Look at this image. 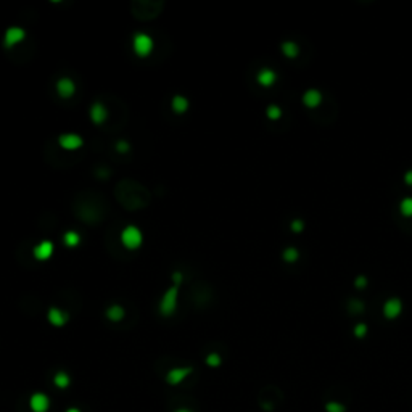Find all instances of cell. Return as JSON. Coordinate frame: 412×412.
Segmentation results:
<instances>
[{
    "mask_svg": "<svg viewBox=\"0 0 412 412\" xmlns=\"http://www.w3.org/2000/svg\"><path fill=\"white\" fill-rule=\"evenodd\" d=\"M179 287L177 283H172V287L167 288L165 297L160 301V314L165 317L172 316L177 309V298H179Z\"/></svg>",
    "mask_w": 412,
    "mask_h": 412,
    "instance_id": "obj_1",
    "label": "cell"
},
{
    "mask_svg": "<svg viewBox=\"0 0 412 412\" xmlns=\"http://www.w3.org/2000/svg\"><path fill=\"white\" fill-rule=\"evenodd\" d=\"M143 242V235L138 227L136 225H127V227L121 232V243L127 248V249H137L142 245Z\"/></svg>",
    "mask_w": 412,
    "mask_h": 412,
    "instance_id": "obj_2",
    "label": "cell"
},
{
    "mask_svg": "<svg viewBox=\"0 0 412 412\" xmlns=\"http://www.w3.org/2000/svg\"><path fill=\"white\" fill-rule=\"evenodd\" d=\"M132 49H134L137 56H140V58L148 56L153 50L152 36H148V34H145V32H137L134 39H132Z\"/></svg>",
    "mask_w": 412,
    "mask_h": 412,
    "instance_id": "obj_3",
    "label": "cell"
},
{
    "mask_svg": "<svg viewBox=\"0 0 412 412\" xmlns=\"http://www.w3.org/2000/svg\"><path fill=\"white\" fill-rule=\"evenodd\" d=\"M26 37V31L20 26H11L8 27L7 31H5V36H3V47L11 49L13 45L23 42Z\"/></svg>",
    "mask_w": 412,
    "mask_h": 412,
    "instance_id": "obj_4",
    "label": "cell"
},
{
    "mask_svg": "<svg viewBox=\"0 0 412 412\" xmlns=\"http://www.w3.org/2000/svg\"><path fill=\"white\" fill-rule=\"evenodd\" d=\"M29 408L32 412H47L50 409V399L44 393H34L29 398Z\"/></svg>",
    "mask_w": 412,
    "mask_h": 412,
    "instance_id": "obj_5",
    "label": "cell"
},
{
    "mask_svg": "<svg viewBox=\"0 0 412 412\" xmlns=\"http://www.w3.org/2000/svg\"><path fill=\"white\" fill-rule=\"evenodd\" d=\"M192 367H174L171 369L166 375V382L169 385H179L187 379V377L192 374Z\"/></svg>",
    "mask_w": 412,
    "mask_h": 412,
    "instance_id": "obj_6",
    "label": "cell"
},
{
    "mask_svg": "<svg viewBox=\"0 0 412 412\" xmlns=\"http://www.w3.org/2000/svg\"><path fill=\"white\" fill-rule=\"evenodd\" d=\"M403 312V303L399 298H390L384 303V316L386 319H396Z\"/></svg>",
    "mask_w": 412,
    "mask_h": 412,
    "instance_id": "obj_7",
    "label": "cell"
},
{
    "mask_svg": "<svg viewBox=\"0 0 412 412\" xmlns=\"http://www.w3.org/2000/svg\"><path fill=\"white\" fill-rule=\"evenodd\" d=\"M56 92L61 98H71L74 94H76V84H74L73 79L61 78L56 82Z\"/></svg>",
    "mask_w": 412,
    "mask_h": 412,
    "instance_id": "obj_8",
    "label": "cell"
},
{
    "mask_svg": "<svg viewBox=\"0 0 412 412\" xmlns=\"http://www.w3.org/2000/svg\"><path fill=\"white\" fill-rule=\"evenodd\" d=\"M58 143H60V147L65 150H78L84 145L82 138H81L78 134H63L58 137Z\"/></svg>",
    "mask_w": 412,
    "mask_h": 412,
    "instance_id": "obj_9",
    "label": "cell"
},
{
    "mask_svg": "<svg viewBox=\"0 0 412 412\" xmlns=\"http://www.w3.org/2000/svg\"><path fill=\"white\" fill-rule=\"evenodd\" d=\"M32 253H34V258H36L37 261H47L52 254H54V243H52L50 240L40 242L39 245L32 249Z\"/></svg>",
    "mask_w": 412,
    "mask_h": 412,
    "instance_id": "obj_10",
    "label": "cell"
},
{
    "mask_svg": "<svg viewBox=\"0 0 412 412\" xmlns=\"http://www.w3.org/2000/svg\"><path fill=\"white\" fill-rule=\"evenodd\" d=\"M47 317H49V322L52 324V326H55V327H63L68 322V319H69L66 312L61 311V309H58V307H50Z\"/></svg>",
    "mask_w": 412,
    "mask_h": 412,
    "instance_id": "obj_11",
    "label": "cell"
},
{
    "mask_svg": "<svg viewBox=\"0 0 412 412\" xmlns=\"http://www.w3.org/2000/svg\"><path fill=\"white\" fill-rule=\"evenodd\" d=\"M107 108L102 105L100 102H95L94 105H92L90 108V119L94 121L95 124H102V123H105L107 121Z\"/></svg>",
    "mask_w": 412,
    "mask_h": 412,
    "instance_id": "obj_12",
    "label": "cell"
},
{
    "mask_svg": "<svg viewBox=\"0 0 412 412\" xmlns=\"http://www.w3.org/2000/svg\"><path fill=\"white\" fill-rule=\"evenodd\" d=\"M322 102V94L316 89H309L304 92L303 95V103L307 108H316L319 107V103Z\"/></svg>",
    "mask_w": 412,
    "mask_h": 412,
    "instance_id": "obj_13",
    "label": "cell"
},
{
    "mask_svg": "<svg viewBox=\"0 0 412 412\" xmlns=\"http://www.w3.org/2000/svg\"><path fill=\"white\" fill-rule=\"evenodd\" d=\"M258 82L263 85V87H269V85H272L275 82V79H277V76H275V73L272 71V69H269V68H264V69H261V71L258 73Z\"/></svg>",
    "mask_w": 412,
    "mask_h": 412,
    "instance_id": "obj_14",
    "label": "cell"
},
{
    "mask_svg": "<svg viewBox=\"0 0 412 412\" xmlns=\"http://www.w3.org/2000/svg\"><path fill=\"white\" fill-rule=\"evenodd\" d=\"M124 316H126V311L123 309V306H119V304H113L107 309V317L113 322L123 321Z\"/></svg>",
    "mask_w": 412,
    "mask_h": 412,
    "instance_id": "obj_15",
    "label": "cell"
},
{
    "mask_svg": "<svg viewBox=\"0 0 412 412\" xmlns=\"http://www.w3.org/2000/svg\"><path fill=\"white\" fill-rule=\"evenodd\" d=\"M171 107H172V110L176 113L182 114V113H185L189 110V100L185 97H182V95H176V97L172 98Z\"/></svg>",
    "mask_w": 412,
    "mask_h": 412,
    "instance_id": "obj_16",
    "label": "cell"
},
{
    "mask_svg": "<svg viewBox=\"0 0 412 412\" xmlns=\"http://www.w3.org/2000/svg\"><path fill=\"white\" fill-rule=\"evenodd\" d=\"M54 384L56 388H60V390H65V388L69 386V384H71V379H69V375L66 372H56L55 377H54Z\"/></svg>",
    "mask_w": 412,
    "mask_h": 412,
    "instance_id": "obj_17",
    "label": "cell"
},
{
    "mask_svg": "<svg viewBox=\"0 0 412 412\" xmlns=\"http://www.w3.org/2000/svg\"><path fill=\"white\" fill-rule=\"evenodd\" d=\"M63 242H65V245L66 247H78L79 243H81V235L78 234V232H74V230H68L65 235H63Z\"/></svg>",
    "mask_w": 412,
    "mask_h": 412,
    "instance_id": "obj_18",
    "label": "cell"
},
{
    "mask_svg": "<svg viewBox=\"0 0 412 412\" xmlns=\"http://www.w3.org/2000/svg\"><path fill=\"white\" fill-rule=\"evenodd\" d=\"M282 52H283V55L288 56V58H295L298 55V45L295 44V42H283L282 44Z\"/></svg>",
    "mask_w": 412,
    "mask_h": 412,
    "instance_id": "obj_19",
    "label": "cell"
},
{
    "mask_svg": "<svg viewBox=\"0 0 412 412\" xmlns=\"http://www.w3.org/2000/svg\"><path fill=\"white\" fill-rule=\"evenodd\" d=\"M282 258H283V261H287V263H295V261L300 258V251H298L297 248L288 247V248L283 249Z\"/></svg>",
    "mask_w": 412,
    "mask_h": 412,
    "instance_id": "obj_20",
    "label": "cell"
},
{
    "mask_svg": "<svg viewBox=\"0 0 412 412\" xmlns=\"http://www.w3.org/2000/svg\"><path fill=\"white\" fill-rule=\"evenodd\" d=\"M399 211H401L403 216L412 218V196L401 200V203H399Z\"/></svg>",
    "mask_w": 412,
    "mask_h": 412,
    "instance_id": "obj_21",
    "label": "cell"
},
{
    "mask_svg": "<svg viewBox=\"0 0 412 412\" xmlns=\"http://www.w3.org/2000/svg\"><path fill=\"white\" fill-rule=\"evenodd\" d=\"M324 409L326 412H346V406L340 401H327Z\"/></svg>",
    "mask_w": 412,
    "mask_h": 412,
    "instance_id": "obj_22",
    "label": "cell"
},
{
    "mask_svg": "<svg viewBox=\"0 0 412 412\" xmlns=\"http://www.w3.org/2000/svg\"><path fill=\"white\" fill-rule=\"evenodd\" d=\"M220 362H222V359H220L218 353H211V355H208V357H206V364L210 365V367H219Z\"/></svg>",
    "mask_w": 412,
    "mask_h": 412,
    "instance_id": "obj_23",
    "label": "cell"
},
{
    "mask_svg": "<svg viewBox=\"0 0 412 412\" xmlns=\"http://www.w3.org/2000/svg\"><path fill=\"white\" fill-rule=\"evenodd\" d=\"M282 116V110L278 108L277 105H271V107H268V118L269 119H278Z\"/></svg>",
    "mask_w": 412,
    "mask_h": 412,
    "instance_id": "obj_24",
    "label": "cell"
},
{
    "mask_svg": "<svg viewBox=\"0 0 412 412\" xmlns=\"http://www.w3.org/2000/svg\"><path fill=\"white\" fill-rule=\"evenodd\" d=\"M355 335L357 336V338H364L365 335H367V326L365 324H357V326L355 327Z\"/></svg>",
    "mask_w": 412,
    "mask_h": 412,
    "instance_id": "obj_25",
    "label": "cell"
},
{
    "mask_svg": "<svg viewBox=\"0 0 412 412\" xmlns=\"http://www.w3.org/2000/svg\"><path fill=\"white\" fill-rule=\"evenodd\" d=\"M303 227H304V224H303V220H301V219H295L293 222H292V229L295 232H301V230H303Z\"/></svg>",
    "mask_w": 412,
    "mask_h": 412,
    "instance_id": "obj_26",
    "label": "cell"
},
{
    "mask_svg": "<svg viewBox=\"0 0 412 412\" xmlns=\"http://www.w3.org/2000/svg\"><path fill=\"white\" fill-rule=\"evenodd\" d=\"M116 148H118V152L126 153L127 150H129V143H127L126 140H119V142H118V145H116Z\"/></svg>",
    "mask_w": 412,
    "mask_h": 412,
    "instance_id": "obj_27",
    "label": "cell"
},
{
    "mask_svg": "<svg viewBox=\"0 0 412 412\" xmlns=\"http://www.w3.org/2000/svg\"><path fill=\"white\" fill-rule=\"evenodd\" d=\"M350 306H351V309H355V311H362V307H364V304L359 303V301H351Z\"/></svg>",
    "mask_w": 412,
    "mask_h": 412,
    "instance_id": "obj_28",
    "label": "cell"
},
{
    "mask_svg": "<svg viewBox=\"0 0 412 412\" xmlns=\"http://www.w3.org/2000/svg\"><path fill=\"white\" fill-rule=\"evenodd\" d=\"M356 287H357V288L365 287V277H357V278H356Z\"/></svg>",
    "mask_w": 412,
    "mask_h": 412,
    "instance_id": "obj_29",
    "label": "cell"
},
{
    "mask_svg": "<svg viewBox=\"0 0 412 412\" xmlns=\"http://www.w3.org/2000/svg\"><path fill=\"white\" fill-rule=\"evenodd\" d=\"M404 181H406V184H408V185H412V171H408V172H406Z\"/></svg>",
    "mask_w": 412,
    "mask_h": 412,
    "instance_id": "obj_30",
    "label": "cell"
},
{
    "mask_svg": "<svg viewBox=\"0 0 412 412\" xmlns=\"http://www.w3.org/2000/svg\"><path fill=\"white\" fill-rule=\"evenodd\" d=\"M66 412H81L79 409H76V408H71V409H68Z\"/></svg>",
    "mask_w": 412,
    "mask_h": 412,
    "instance_id": "obj_31",
    "label": "cell"
},
{
    "mask_svg": "<svg viewBox=\"0 0 412 412\" xmlns=\"http://www.w3.org/2000/svg\"><path fill=\"white\" fill-rule=\"evenodd\" d=\"M176 412H192V411H190V409H177Z\"/></svg>",
    "mask_w": 412,
    "mask_h": 412,
    "instance_id": "obj_32",
    "label": "cell"
}]
</instances>
